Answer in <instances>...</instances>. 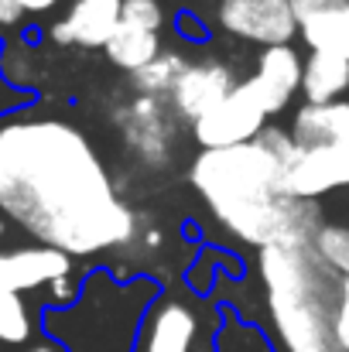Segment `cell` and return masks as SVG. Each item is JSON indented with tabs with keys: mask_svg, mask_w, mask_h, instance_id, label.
<instances>
[{
	"mask_svg": "<svg viewBox=\"0 0 349 352\" xmlns=\"http://www.w3.org/2000/svg\"><path fill=\"white\" fill-rule=\"evenodd\" d=\"M0 209L41 246L96 256L137 236L93 140L65 120L0 126Z\"/></svg>",
	"mask_w": 349,
	"mask_h": 352,
	"instance_id": "obj_1",
	"label": "cell"
},
{
	"mask_svg": "<svg viewBox=\"0 0 349 352\" xmlns=\"http://www.w3.org/2000/svg\"><path fill=\"white\" fill-rule=\"evenodd\" d=\"M288 168L260 144L226 151H202L192 161V185L209 212L250 246H312L319 233L322 206L291 199L284 188Z\"/></svg>",
	"mask_w": 349,
	"mask_h": 352,
	"instance_id": "obj_2",
	"label": "cell"
},
{
	"mask_svg": "<svg viewBox=\"0 0 349 352\" xmlns=\"http://www.w3.org/2000/svg\"><path fill=\"white\" fill-rule=\"evenodd\" d=\"M257 267L281 352H343L332 332L339 277L312 246H267Z\"/></svg>",
	"mask_w": 349,
	"mask_h": 352,
	"instance_id": "obj_3",
	"label": "cell"
},
{
	"mask_svg": "<svg viewBox=\"0 0 349 352\" xmlns=\"http://www.w3.org/2000/svg\"><path fill=\"white\" fill-rule=\"evenodd\" d=\"M202 311L182 298H158L137 332L130 352H213L206 342Z\"/></svg>",
	"mask_w": 349,
	"mask_h": 352,
	"instance_id": "obj_4",
	"label": "cell"
},
{
	"mask_svg": "<svg viewBox=\"0 0 349 352\" xmlns=\"http://www.w3.org/2000/svg\"><path fill=\"white\" fill-rule=\"evenodd\" d=\"M216 21L226 34L260 48L291 45L298 38L291 0H220Z\"/></svg>",
	"mask_w": 349,
	"mask_h": 352,
	"instance_id": "obj_5",
	"label": "cell"
},
{
	"mask_svg": "<svg viewBox=\"0 0 349 352\" xmlns=\"http://www.w3.org/2000/svg\"><path fill=\"white\" fill-rule=\"evenodd\" d=\"M264 126H267L264 107L253 100V93L243 82H236V89L220 107H213L206 117L192 123V133L195 144H202V151H226L257 140Z\"/></svg>",
	"mask_w": 349,
	"mask_h": 352,
	"instance_id": "obj_6",
	"label": "cell"
},
{
	"mask_svg": "<svg viewBox=\"0 0 349 352\" xmlns=\"http://www.w3.org/2000/svg\"><path fill=\"white\" fill-rule=\"evenodd\" d=\"M116 126L130 151L144 164H165L175 147V113L168 100H151V96H134L120 113Z\"/></svg>",
	"mask_w": 349,
	"mask_h": 352,
	"instance_id": "obj_7",
	"label": "cell"
},
{
	"mask_svg": "<svg viewBox=\"0 0 349 352\" xmlns=\"http://www.w3.org/2000/svg\"><path fill=\"white\" fill-rule=\"evenodd\" d=\"M236 89V76L226 62L220 58H199V62H189L175 82V89L168 93V107L175 120H185V123H195L202 120L213 107H220L226 96Z\"/></svg>",
	"mask_w": 349,
	"mask_h": 352,
	"instance_id": "obj_8",
	"label": "cell"
},
{
	"mask_svg": "<svg viewBox=\"0 0 349 352\" xmlns=\"http://www.w3.org/2000/svg\"><path fill=\"white\" fill-rule=\"evenodd\" d=\"M302 65H305V58L298 55L295 45L264 48L257 58V72L250 79H243V86L253 93V100L264 107L267 117H277L302 93Z\"/></svg>",
	"mask_w": 349,
	"mask_h": 352,
	"instance_id": "obj_9",
	"label": "cell"
},
{
	"mask_svg": "<svg viewBox=\"0 0 349 352\" xmlns=\"http://www.w3.org/2000/svg\"><path fill=\"white\" fill-rule=\"evenodd\" d=\"M284 188L291 199L302 202H319L336 188H349V147L298 151V157L284 175Z\"/></svg>",
	"mask_w": 349,
	"mask_h": 352,
	"instance_id": "obj_10",
	"label": "cell"
},
{
	"mask_svg": "<svg viewBox=\"0 0 349 352\" xmlns=\"http://www.w3.org/2000/svg\"><path fill=\"white\" fill-rule=\"evenodd\" d=\"M291 10L308 52L349 62V0H291Z\"/></svg>",
	"mask_w": 349,
	"mask_h": 352,
	"instance_id": "obj_11",
	"label": "cell"
},
{
	"mask_svg": "<svg viewBox=\"0 0 349 352\" xmlns=\"http://www.w3.org/2000/svg\"><path fill=\"white\" fill-rule=\"evenodd\" d=\"M72 277V256L52 246H21L0 253V291L24 294L45 284Z\"/></svg>",
	"mask_w": 349,
	"mask_h": 352,
	"instance_id": "obj_12",
	"label": "cell"
},
{
	"mask_svg": "<svg viewBox=\"0 0 349 352\" xmlns=\"http://www.w3.org/2000/svg\"><path fill=\"white\" fill-rule=\"evenodd\" d=\"M120 24V0H83L72 3L69 14L52 24L55 45H79V48H107L110 34Z\"/></svg>",
	"mask_w": 349,
	"mask_h": 352,
	"instance_id": "obj_13",
	"label": "cell"
},
{
	"mask_svg": "<svg viewBox=\"0 0 349 352\" xmlns=\"http://www.w3.org/2000/svg\"><path fill=\"white\" fill-rule=\"evenodd\" d=\"M302 151L312 147H349V100L336 103H302L288 126Z\"/></svg>",
	"mask_w": 349,
	"mask_h": 352,
	"instance_id": "obj_14",
	"label": "cell"
},
{
	"mask_svg": "<svg viewBox=\"0 0 349 352\" xmlns=\"http://www.w3.org/2000/svg\"><path fill=\"white\" fill-rule=\"evenodd\" d=\"M349 93V62L308 52L302 65V96L305 103H336Z\"/></svg>",
	"mask_w": 349,
	"mask_h": 352,
	"instance_id": "obj_15",
	"label": "cell"
},
{
	"mask_svg": "<svg viewBox=\"0 0 349 352\" xmlns=\"http://www.w3.org/2000/svg\"><path fill=\"white\" fill-rule=\"evenodd\" d=\"M103 52H107V58L114 62L116 69H123V72L134 76V72H140L147 62H154L161 55V34L120 21Z\"/></svg>",
	"mask_w": 349,
	"mask_h": 352,
	"instance_id": "obj_16",
	"label": "cell"
},
{
	"mask_svg": "<svg viewBox=\"0 0 349 352\" xmlns=\"http://www.w3.org/2000/svg\"><path fill=\"white\" fill-rule=\"evenodd\" d=\"M185 65H189V58H185V55H178V52H161L154 62H147L140 72H134V76H130V82H134L137 96L168 100V93L175 89V82H178V76H182V69H185Z\"/></svg>",
	"mask_w": 349,
	"mask_h": 352,
	"instance_id": "obj_17",
	"label": "cell"
},
{
	"mask_svg": "<svg viewBox=\"0 0 349 352\" xmlns=\"http://www.w3.org/2000/svg\"><path fill=\"white\" fill-rule=\"evenodd\" d=\"M312 253L336 277H349V226H343V223H322L315 239H312Z\"/></svg>",
	"mask_w": 349,
	"mask_h": 352,
	"instance_id": "obj_18",
	"label": "cell"
},
{
	"mask_svg": "<svg viewBox=\"0 0 349 352\" xmlns=\"http://www.w3.org/2000/svg\"><path fill=\"white\" fill-rule=\"evenodd\" d=\"M28 339H31V315H28L21 294L0 291V342L24 346Z\"/></svg>",
	"mask_w": 349,
	"mask_h": 352,
	"instance_id": "obj_19",
	"label": "cell"
},
{
	"mask_svg": "<svg viewBox=\"0 0 349 352\" xmlns=\"http://www.w3.org/2000/svg\"><path fill=\"white\" fill-rule=\"evenodd\" d=\"M120 21L158 34L165 24V7L158 0H120Z\"/></svg>",
	"mask_w": 349,
	"mask_h": 352,
	"instance_id": "obj_20",
	"label": "cell"
},
{
	"mask_svg": "<svg viewBox=\"0 0 349 352\" xmlns=\"http://www.w3.org/2000/svg\"><path fill=\"white\" fill-rule=\"evenodd\" d=\"M332 332H336V342H339V349L349 352V277H339V298H336Z\"/></svg>",
	"mask_w": 349,
	"mask_h": 352,
	"instance_id": "obj_21",
	"label": "cell"
},
{
	"mask_svg": "<svg viewBox=\"0 0 349 352\" xmlns=\"http://www.w3.org/2000/svg\"><path fill=\"white\" fill-rule=\"evenodd\" d=\"M52 287V301L55 305H69L76 294H79V284L72 280V277H62V280H55V284H48Z\"/></svg>",
	"mask_w": 349,
	"mask_h": 352,
	"instance_id": "obj_22",
	"label": "cell"
},
{
	"mask_svg": "<svg viewBox=\"0 0 349 352\" xmlns=\"http://www.w3.org/2000/svg\"><path fill=\"white\" fill-rule=\"evenodd\" d=\"M21 17H24V14H21L17 0H0V28H14Z\"/></svg>",
	"mask_w": 349,
	"mask_h": 352,
	"instance_id": "obj_23",
	"label": "cell"
},
{
	"mask_svg": "<svg viewBox=\"0 0 349 352\" xmlns=\"http://www.w3.org/2000/svg\"><path fill=\"white\" fill-rule=\"evenodd\" d=\"M21 14H45L52 7H59V0H17Z\"/></svg>",
	"mask_w": 349,
	"mask_h": 352,
	"instance_id": "obj_24",
	"label": "cell"
},
{
	"mask_svg": "<svg viewBox=\"0 0 349 352\" xmlns=\"http://www.w3.org/2000/svg\"><path fill=\"white\" fill-rule=\"evenodd\" d=\"M178 28H182V34H185L189 41H202V38H206L202 24H199V21H192V17H182V21H178Z\"/></svg>",
	"mask_w": 349,
	"mask_h": 352,
	"instance_id": "obj_25",
	"label": "cell"
},
{
	"mask_svg": "<svg viewBox=\"0 0 349 352\" xmlns=\"http://www.w3.org/2000/svg\"><path fill=\"white\" fill-rule=\"evenodd\" d=\"M24 352H65L59 342H41V346H31V349H24Z\"/></svg>",
	"mask_w": 349,
	"mask_h": 352,
	"instance_id": "obj_26",
	"label": "cell"
},
{
	"mask_svg": "<svg viewBox=\"0 0 349 352\" xmlns=\"http://www.w3.org/2000/svg\"><path fill=\"white\" fill-rule=\"evenodd\" d=\"M76 3H83V0H76Z\"/></svg>",
	"mask_w": 349,
	"mask_h": 352,
	"instance_id": "obj_27",
	"label": "cell"
}]
</instances>
